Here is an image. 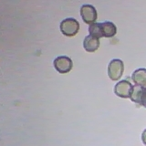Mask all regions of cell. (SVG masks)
<instances>
[{
    "label": "cell",
    "instance_id": "9",
    "mask_svg": "<svg viewBox=\"0 0 146 146\" xmlns=\"http://www.w3.org/2000/svg\"><path fill=\"white\" fill-rule=\"evenodd\" d=\"M131 80L136 86L146 87V68H138L131 74Z\"/></svg>",
    "mask_w": 146,
    "mask_h": 146
},
{
    "label": "cell",
    "instance_id": "4",
    "mask_svg": "<svg viewBox=\"0 0 146 146\" xmlns=\"http://www.w3.org/2000/svg\"><path fill=\"white\" fill-rule=\"evenodd\" d=\"M54 68L60 74L68 73L73 68L72 59L68 56H58L53 61Z\"/></svg>",
    "mask_w": 146,
    "mask_h": 146
},
{
    "label": "cell",
    "instance_id": "1",
    "mask_svg": "<svg viewBox=\"0 0 146 146\" xmlns=\"http://www.w3.org/2000/svg\"><path fill=\"white\" fill-rule=\"evenodd\" d=\"M61 33L66 36H74L80 30V23L73 17L63 19L59 25Z\"/></svg>",
    "mask_w": 146,
    "mask_h": 146
},
{
    "label": "cell",
    "instance_id": "2",
    "mask_svg": "<svg viewBox=\"0 0 146 146\" xmlns=\"http://www.w3.org/2000/svg\"><path fill=\"white\" fill-rule=\"evenodd\" d=\"M124 71V63L121 59L113 58L108 65V76L111 80L117 81L121 78Z\"/></svg>",
    "mask_w": 146,
    "mask_h": 146
},
{
    "label": "cell",
    "instance_id": "3",
    "mask_svg": "<svg viewBox=\"0 0 146 146\" xmlns=\"http://www.w3.org/2000/svg\"><path fill=\"white\" fill-rule=\"evenodd\" d=\"M133 89L134 86L129 80H123L117 82L116 85L114 86V93L120 98L128 99L131 97V94L133 92Z\"/></svg>",
    "mask_w": 146,
    "mask_h": 146
},
{
    "label": "cell",
    "instance_id": "8",
    "mask_svg": "<svg viewBox=\"0 0 146 146\" xmlns=\"http://www.w3.org/2000/svg\"><path fill=\"white\" fill-rule=\"evenodd\" d=\"M100 47V38H95L92 36H87L83 40V48L88 52L97 51Z\"/></svg>",
    "mask_w": 146,
    "mask_h": 146
},
{
    "label": "cell",
    "instance_id": "6",
    "mask_svg": "<svg viewBox=\"0 0 146 146\" xmlns=\"http://www.w3.org/2000/svg\"><path fill=\"white\" fill-rule=\"evenodd\" d=\"M132 102L146 108V87L134 86L133 92L130 98Z\"/></svg>",
    "mask_w": 146,
    "mask_h": 146
},
{
    "label": "cell",
    "instance_id": "10",
    "mask_svg": "<svg viewBox=\"0 0 146 146\" xmlns=\"http://www.w3.org/2000/svg\"><path fill=\"white\" fill-rule=\"evenodd\" d=\"M141 141H143V144L146 145V129L143 131V133H141Z\"/></svg>",
    "mask_w": 146,
    "mask_h": 146
},
{
    "label": "cell",
    "instance_id": "7",
    "mask_svg": "<svg viewBox=\"0 0 146 146\" xmlns=\"http://www.w3.org/2000/svg\"><path fill=\"white\" fill-rule=\"evenodd\" d=\"M99 27L102 38H112L117 33V27L111 21L99 23Z\"/></svg>",
    "mask_w": 146,
    "mask_h": 146
},
{
    "label": "cell",
    "instance_id": "5",
    "mask_svg": "<svg viewBox=\"0 0 146 146\" xmlns=\"http://www.w3.org/2000/svg\"><path fill=\"white\" fill-rule=\"evenodd\" d=\"M80 16L82 20H83L86 24H89L90 26L96 23V20L98 18V14L96 8L92 5L85 4L82 5L80 7Z\"/></svg>",
    "mask_w": 146,
    "mask_h": 146
}]
</instances>
